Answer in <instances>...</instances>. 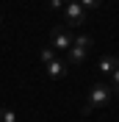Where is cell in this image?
I'll return each mask as SVG.
<instances>
[{"label":"cell","instance_id":"30bf717a","mask_svg":"<svg viewBox=\"0 0 119 122\" xmlns=\"http://www.w3.org/2000/svg\"><path fill=\"white\" fill-rule=\"evenodd\" d=\"M108 78H111V89H114V94H119V67L114 69V72H111Z\"/></svg>","mask_w":119,"mask_h":122},{"label":"cell","instance_id":"8fae6325","mask_svg":"<svg viewBox=\"0 0 119 122\" xmlns=\"http://www.w3.org/2000/svg\"><path fill=\"white\" fill-rule=\"evenodd\" d=\"M47 6H50L53 11H64V6H67V3H64V0H47Z\"/></svg>","mask_w":119,"mask_h":122},{"label":"cell","instance_id":"9c48e42d","mask_svg":"<svg viewBox=\"0 0 119 122\" xmlns=\"http://www.w3.org/2000/svg\"><path fill=\"white\" fill-rule=\"evenodd\" d=\"M0 122H17V114L11 108H0Z\"/></svg>","mask_w":119,"mask_h":122},{"label":"cell","instance_id":"3957f363","mask_svg":"<svg viewBox=\"0 0 119 122\" xmlns=\"http://www.w3.org/2000/svg\"><path fill=\"white\" fill-rule=\"evenodd\" d=\"M64 17H67V28H80L86 22V8L80 3H67L64 6Z\"/></svg>","mask_w":119,"mask_h":122},{"label":"cell","instance_id":"6da1fadb","mask_svg":"<svg viewBox=\"0 0 119 122\" xmlns=\"http://www.w3.org/2000/svg\"><path fill=\"white\" fill-rule=\"evenodd\" d=\"M111 100H114V89H111V83L97 81V83L89 89V100H86V106H83V114H91L94 108H105Z\"/></svg>","mask_w":119,"mask_h":122},{"label":"cell","instance_id":"7c38bea8","mask_svg":"<svg viewBox=\"0 0 119 122\" xmlns=\"http://www.w3.org/2000/svg\"><path fill=\"white\" fill-rule=\"evenodd\" d=\"M80 6L89 11V8H97V6H100V0H80Z\"/></svg>","mask_w":119,"mask_h":122},{"label":"cell","instance_id":"4fadbf2b","mask_svg":"<svg viewBox=\"0 0 119 122\" xmlns=\"http://www.w3.org/2000/svg\"><path fill=\"white\" fill-rule=\"evenodd\" d=\"M64 3H80V0H64Z\"/></svg>","mask_w":119,"mask_h":122},{"label":"cell","instance_id":"ba28073f","mask_svg":"<svg viewBox=\"0 0 119 122\" xmlns=\"http://www.w3.org/2000/svg\"><path fill=\"white\" fill-rule=\"evenodd\" d=\"M39 58L45 61V64H50V61L58 58V56H55V50H53V47H42V50H39Z\"/></svg>","mask_w":119,"mask_h":122},{"label":"cell","instance_id":"5bb4252c","mask_svg":"<svg viewBox=\"0 0 119 122\" xmlns=\"http://www.w3.org/2000/svg\"><path fill=\"white\" fill-rule=\"evenodd\" d=\"M0 25H3V14H0Z\"/></svg>","mask_w":119,"mask_h":122},{"label":"cell","instance_id":"8992f818","mask_svg":"<svg viewBox=\"0 0 119 122\" xmlns=\"http://www.w3.org/2000/svg\"><path fill=\"white\" fill-rule=\"evenodd\" d=\"M86 56H89V53H86V50H80V47H69V50H67V64H72V67H80V64H83V61H86Z\"/></svg>","mask_w":119,"mask_h":122},{"label":"cell","instance_id":"52a82bcc","mask_svg":"<svg viewBox=\"0 0 119 122\" xmlns=\"http://www.w3.org/2000/svg\"><path fill=\"white\" fill-rule=\"evenodd\" d=\"M72 45L89 53V50H91V45H94V39H91L89 33H75V36H72Z\"/></svg>","mask_w":119,"mask_h":122},{"label":"cell","instance_id":"7a4b0ae2","mask_svg":"<svg viewBox=\"0 0 119 122\" xmlns=\"http://www.w3.org/2000/svg\"><path fill=\"white\" fill-rule=\"evenodd\" d=\"M50 47L55 53H67L69 47H72V30L67 25H55L50 30Z\"/></svg>","mask_w":119,"mask_h":122},{"label":"cell","instance_id":"5b68a950","mask_svg":"<svg viewBox=\"0 0 119 122\" xmlns=\"http://www.w3.org/2000/svg\"><path fill=\"white\" fill-rule=\"evenodd\" d=\"M116 67H119V58H116V56H103V58H100V64H97L100 75H111Z\"/></svg>","mask_w":119,"mask_h":122},{"label":"cell","instance_id":"277c9868","mask_svg":"<svg viewBox=\"0 0 119 122\" xmlns=\"http://www.w3.org/2000/svg\"><path fill=\"white\" fill-rule=\"evenodd\" d=\"M45 67H47V75H50L53 81H61V78L67 75V67H69V64L61 61V58H53L50 64H45Z\"/></svg>","mask_w":119,"mask_h":122}]
</instances>
